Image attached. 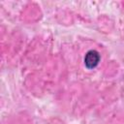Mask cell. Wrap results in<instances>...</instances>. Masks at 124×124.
Segmentation results:
<instances>
[{
  "mask_svg": "<svg viewBox=\"0 0 124 124\" xmlns=\"http://www.w3.org/2000/svg\"><path fill=\"white\" fill-rule=\"evenodd\" d=\"M100 61V55L96 50H89L84 57V64L88 69L95 68Z\"/></svg>",
  "mask_w": 124,
  "mask_h": 124,
  "instance_id": "1",
  "label": "cell"
}]
</instances>
